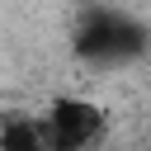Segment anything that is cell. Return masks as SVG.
I'll return each instance as SVG.
<instances>
[{
	"mask_svg": "<svg viewBox=\"0 0 151 151\" xmlns=\"http://www.w3.org/2000/svg\"><path fill=\"white\" fill-rule=\"evenodd\" d=\"M146 52V28L123 9H90L76 28V57L94 66H118Z\"/></svg>",
	"mask_w": 151,
	"mask_h": 151,
	"instance_id": "obj_1",
	"label": "cell"
},
{
	"mask_svg": "<svg viewBox=\"0 0 151 151\" xmlns=\"http://www.w3.org/2000/svg\"><path fill=\"white\" fill-rule=\"evenodd\" d=\"M47 132H52V151H90L99 146L109 118L94 99H80V94H57L47 104Z\"/></svg>",
	"mask_w": 151,
	"mask_h": 151,
	"instance_id": "obj_2",
	"label": "cell"
},
{
	"mask_svg": "<svg viewBox=\"0 0 151 151\" xmlns=\"http://www.w3.org/2000/svg\"><path fill=\"white\" fill-rule=\"evenodd\" d=\"M0 151H52V132L47 118H33L24 109L0 118Z\"/></svg>",
	"mask_w": 151,
	"mask_h": 151,
	"instance_id": "obj_3",
	"label": "cell"
}]
</instances>
